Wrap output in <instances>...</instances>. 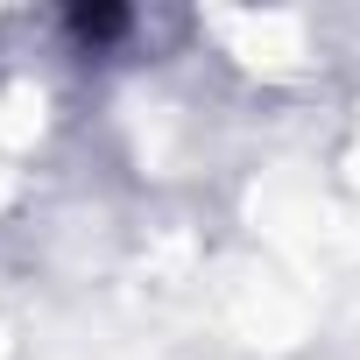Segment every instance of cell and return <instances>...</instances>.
I'll list each match as a JSON object with an SVG mask.
<instances>
[{
	"label": "cell",
	"instance_id": "6da1fadb",
	"mask_svg": "<svg viewBox=\"0 0 360 360\" xmlns=\"http://www.w3.org/2000/svg\"><path fill=\"white\" fill-rule=\"evenodd\" d=\"M71 29L92 36V43H106V36H120V15H71Z\"/></svg>",
	"mask_w": 360,
	"mask_h": 360
}]
</instances>
